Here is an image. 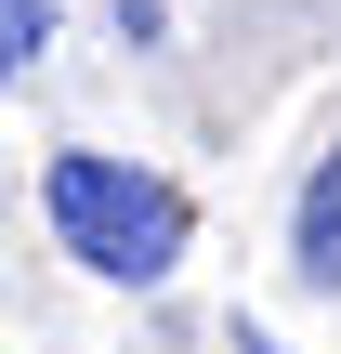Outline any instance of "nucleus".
Wrapping results in <instances>:
<instances>
[{
	"instance_id": "f257e3e1",
	"label": "nucleus",
	"mask_w": 341,
	"mask_h": 354,
	"mask_svg": "<svg viewBox=\"0 0 341 354\" xmlns=\"http://www.w3.org/2000/svg\"><path fill=\"white\" fill-rule=\"evenodd\" d=\"M39 197H53V236H66L105 289H158V276L184 263V236H197L184 184H158V171H131V158H92V145H66V158L39 171Z\"/></svg>"
},
{
	"instance_id": "f03ea898",
	"label": "nucleus",
	"mask_w": 341,
	"mask_h": 354,
	"mask_svg": "<svg viewBox=\"0 0 341 354\" xmlns=\"http://www.w3.org/2000/svg\"><path fill=\"white\" fill-rule=\"evenodd\" d=\"M289 263L315 276V289H341V145L302 171V210H289Z\"/></svg>"
},
{
	"instance_id": "7ed1b4c3",
	"label": "nucleus",
	"mask_w": 341,
	"mask_h": 354,
	"mask_svg": "<svg viewBox=\"0 0 341 354\" xmlns=\"http://www.w3.org/2000/svg\"><path fill=\"white\" fill-rule=\"evenodd\" d=\"M0 39H13V53H39V39H53V0H0Z\"/></svg>"
},
{
	"instance_id": "20e7f679",
	"label": "nucleus",
	"mask_w": 341,
	"mask_h": 354,
	"mask_svg": "<svg viewBox=\"0 0 341 354\" xmlns=\"http://www.w3.org/2000/svg\"><path fill=\"white\" fill-rule=\"evenodd\" d=\"M237 354H289V342H276V328H250V315H237Z\"/></svg>"
},
{
	"instance_id": "39448f33",
	"label": "nucleus",
	"mask_w": 341,
	"mask_h": 354,
	"mask_svg": "<svg viewBox=\"0 0 341 354\" xmlns=\"http://www.w3.org/2000/svg\"><path fill=\"white\" fill-rule=\"evenodd\" d=\"M0 79H13V39H0Z\"/></svg>"
}]
</instances>
